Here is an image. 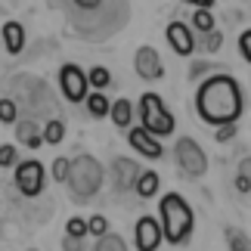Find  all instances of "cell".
Returning <instances> with one entry per match:
<instances>
[{"label": "cell", "instance_id": "obj_4", "mask_svg": "<svg viewBox=\"0 0 251 251\" xmlns=\"http://www.w3.org/2000/svg\"><path fill=\"white\" fill-rule=\"evenodd\" d=\"M140 127H146L152 137H171L174 133V115L168 112L165 100L158 93H143L140 96Z\"/></svg>", "mask_w": 251, "mask_h": 251}, {"label": "cell", "instance_id": "obj_10", "mask_svg": "<svg viewBox=\"0 0 251 251\" xmlns=\"http://www.w3.org/2000/svg\"><path fill=\"white\" fill-rule=\"evenodd\" d=\"M165 37H168V44L174 47L177 56H192L196 53V31H192L186 22H171Z\"/></svg>", "mask_w": 251, "mask_h": 251}, {"label": "cell", "instance_id": "obj_12", "mask_svg": "<svg viewBox=\"0 0 251 251\" xmlns=\"http://www.w3.org/2000/svg\"><path fill=\"white\" fill-rule=\"evenodd\" d=\"M112 171H115V189L118 192H127L133 183H137V177H140V165L130 161V158H115Z\"/></svg>", "mask_w": 251, "mask_h": 251}, {"label": "cell", "instance_id": "obj_9", "mask_svg": "<svg viewBox=\"0 0 251 251\" xmlns=\"http://www.w3.org/2000/svg\"><path fill=\"white\" fill-rule=\"evenodd\" d=\"M133 239H137V251H158V245L165 242L161 236V224L155 217H140L137 220V229H133Z\"/></svg>", "mask_w": 251, "mask_h": 251}, {"label": "cell", "instance_id": "obj_26", "mask_svg": "<svg viewBox=\"0 0 251 251\" xmlns=\"http://www.w3.org/2000/svg\"><path fill=\"white\" fill-rule=\"evenodd\" d=\"M65 236L84 239V236H87V220H84V217H72L69 224H65Z\"/></svg>", "mask_w": 251, "mask_h": 251}, {"label": "cell", "instance_id": "obj_2", "mask_svg": "<svg viewBox=\"0 0 251 251\" xmlns=\"http://www.w3.org/2000/svg\"><path fill=\"white\" fill-rule=\"evenodd\" d=\"M158 224H161V236L171 245H186L192 226H196V214L180 192H165L158 201Z\"/></svg>", "mask_w": 251, "mask_h": 251}, {"label": "cell", "instance_id": "obj_1", "mask_svg": "<svg viewBox=\"0 0 251 251\" xmlns=\"http://www.w3.org/2000/svg\"><path fill=\"white\" fill-rule=\"evenodd\" d=\"M196 109L199 118L211 124V127H220V124H236L242 118V87H239L236 78L229 75H211L199 84L196 93Z\"/></svg>", "mask_w": 251, "mask_h": 251}, {"label": "cell", "instance_id": "obj_25", "mask_svg": "<svg viewBox=\"0 0 251 251\" xmlns=\"http://www.w3.org/2000/svg\"><path fill=\"white\" fill-rule=\"evenodd\" d=\"M87 233H93L96 239H100V236H105V233H109V220H105L102 214L90 217V220H87Z\"/></svg>", "mask_w": 251, "mask_h": 251}, {"label": "cell", "instance_id": "obj_32", "mask_svg": "<svg viewBox=\"0 0 251 251\" xmlns=\"http://www.w3.org/2000/svg\"><path fill=\"white\" fill-rule=\"evenodd\" d=\"M208 72H211V65H208V62H196V65L189 69V78H196V81H199L201 75H208Z\"/></svg>", "mask_w": 251, "mask_h": 251}, {"label": "cell", "instance_id": "obj_20", "mask_svg": "<svg viewBox=\"0 0 251 251\" xmlns=\"http://www.w3.org/2000/svg\"><path fill=\"white\" fill-rule=\"evenodd\" d=\"M93 251H127V245H124V239L121 236H115V233H105L96 239V248Z\"/></svg>", "mask_w": 251, "mask_h": 251}, {"label": "cell", "instance_id": "obj_31", "mask_svg": "<svg viewBox=\"0 0 251 251\" xmlns=\"http://www.w3.org/2000/svg\"><path fill=\"white\" fill-rule=\"evenodd\" d=\"M62 248H65V251H87V248H84V239H75V236H65V239H62Z\"/></svg>", "mask_w": 251, "mask_h": 251}, {"label": "cell", "instance_id": "obj_36", "mask_svg": "<svg viewBox=\"0 0 251 251\" xmlns=\"http://www.w3.org/2000/svg\"><path fill=\"white\" fill-rule=\"evenodd\" d=\"M78 6H84V9H93V6H100V0H75Z\"/></svg>", "mask_w": 251, "mask_h": 251}, {"label": "cell", "instance_id": "obj_24", "mask_svg": "<svg viewBox=\"0 0 251 251\" xmlns=\"http://www.w3.org/2000/svg\"><path fill=\"white\" fill-rule=\"evenodd\" d=\"M19 118V109L13 100H0V124H16Z\"/></svg>", "mask_w": 251, "mask_h": 251}, {"label": "cell", "instance_id": "obj_16", "mask_svg": "<svg viewBox=\"0 0 251 251\" xmlns=\"http://www.w3.org/2000/svg\"><path fill=\"white\" fill-rule=\"evenodd\" d=\"M109 118L115 127H130V121H133V105L127 100H112V109H109Z\"/></svg>", "mask_w": 251, "mask_h": 251}, {"label": "cell", "instance_id": "obj_30", "mask_svg": "<svg viewBox=\"0 0 251 251\" xmlns=\"http://www.w3.org/2000/svg\"><path fill=\"white\" fill-rule=\"evenodd\" d=\"M205 47H208L211 53H214V50H220V47H224V34H220L217 28H214V31H208V41H205Z\"/></svg>", "mask_w": 251, "mask_h": 251}, {"label": "cell", "instance_id": "obj_34", "mask_svg": "<svg viewBox=\"0 0 251 251\" xmlns=\"http://www.w3.org/2000/svg\"><path fill=\"white\" fill-rule=\"evenodd\" d=\"M236 189H239V192H251V183H248L245 177H236Z\"/></svg>", "mask_w": 251, "mask_h": 251}, {"label": "cell", "instance_id": "obj_18", "mask_svg": "<svg viewBox=\"0 0 251 251\" xmlns=\"http://www.w3.org/2000/svg\"><path fill=\"white\" fill-rule=\"evenodd\" d=\"M41 137H44V143H50V146H59V143L65 140V124L59 118L47 121L44 127H41Z\"/></svg>", "mask_w": 251, "mask_h": 251}, {"label": "cell", "instance_id": "obj_21", "mask_svg": "<svg viewBox=\"0 0 251 251\" xmlns=\"http://www.w3.org/2000/svg\"><path fill=\"white\" fill-rule=\"evenodd\" d=\"M192 28H199V34L214 31V16H211V9H196V13H192Z\"/></svg>", "mask_w": 251, "mask_h": 251}, {"label": "cell", "instance_id": "obj_22", "mask_svg": "<svg viewBox=\"0 0 251 251\" xmlns=\"http://www.w3.org/2000/svg\"><path fill=\"white\" fill-rule=\"evenodd\" d=\"M50 174H53L56 183H65V180H69V174H72V158H56Z\"/></svg>", "mask_w": 251, "mask_h": 251}, {"label": "cell", "instance_id": "obj_27", "mask_svg": "<svg viewBox=\"0 0 251 251\" xmlns=\"http://www.w3.org/2000/svg\"><path fill=\"white\" fill-rule=\"evenodd\" d=\"M19 165V152H16V146H0V168H16Z\"/></svg>", "mask_w": 251, "mask_h": 251}, {"label": "cell", "instance_id": "obj_17", "mask_svg": "<svg viewBox=\"0 0 251 251\" xmlns=\"http://www.w3.org/2000/svg\"><path fill=\"white\" fill-rule=\"evenodd\" d=\"M87 112L93 115V118H105L109 115V109H112V100L105 96L102 90H93V93H87Z\"/></svg>", "mask_w": 251, "mask_h": 251}, {"label": "cell", "instance_id": "obj_6", "mask_svg": "<svg viewBox=\"0 0 251 251\" xmlns=\"http://www.w3.org/2000/svg\"><path fill=\"white\" fill-rule=\"evenodd\" d=\"M44 183H47V171H44L41 161L28 158V161H19L16 165V189L25 199H37L44 192Z\"/></svg>", "mask_w": 251, "mask_h": 251}, {"label": "cell", "instance_id": "obj_19", "mask_svg": "<svg viewBox=\"0 0 251 251\" xmlns=\"http://www.w3.org/2000/svg\"><path fill=\"white\" fill-rule=\"evenodd\" d=\"M87 81H90L93 90H105V87L112 84V72H109V69H102V65H93V69L87 72Z\"/></svg>", "mask_w": 251, "mask_h": 251}, {"label": "cell", "instance_id": "obj_14", "mask_svg": "<svg viewBox=\"0 0 251 251\" xmlns=\"http://www.w3.org/2000/svg\"><path fill=\"white\" fill-rule=\"evenodd\" d=\"M3 47H6L9 56L22 53V47H25V28L19 25V22H6L3 25Z\"/></svg>", "mask_w": 251, "mask_h": 251}, {"label": "cell", "instance_id": "obj_28", "mask_svg": "<svg viewBox=\"0 0 251 251\" xmlns=\"http://www.w3.org/2000/svg\"><path fill=\"white\" fill-rule=\"evenodd\" d=\"M239 53H242V59L251 65V28L239 34Z\"/></svg>", "mask_w": 251, "mask_h": 251}, {"label": "cell", "instance_id": "obj_5", "mask_svg": "<svg viewBox=\"0 0 251 251\" xmlns=\"http://www.w3.org/2000/svg\"><path fill=\"white\" fill-rule=\"evenodd\" d=\"M174 152H177V165H180V171L186 174L189 180L205 177V171H208V155H205V149H201L196 140L180 137L177 146H174Z\"/></svg>", "mask_w": 251, "mask_h": 251}, {"label": "cell", "instance_id": "obj_29", "mask_svg": "<svg viewBox=\"0 0 251 251\" xmlns=\"http://www.w3.org/2000/svg\"><path fill=\"white\" fill-rule=\"evenodd\" d=\"M236 137V124H220V127L214 130V140L217 143H226V140H233Z\"/></svg>", "mask_w": 251, "mask_h": 251}, {"label": "cell", "instance_id": "obj_3", "mask_svg": "<svg viewBox=\"0 0 251 251\" xmlns=\"http://www.w3.org/2000/svg\"><path fill=\"white\" fill-rule=\"evenodd\" d=\"M65 183H69V189H72L75 199L87 201V199H93L96 192H100V186H102V168L96 165V158L78 155L72 161V174H69Z\"/></svg>", "mask_w": 251, "mask_h": 251}, {"label": "cell", "instance_id": "obj_11", "mask_svg": "<svg viewBox=\"0 0 251 251\" xmlns=\"http://www.w3.org/2000/svg\"><path fill=\"white\" fill-rule=\"evenodd\" d=\"M127 143L140 152V155H146V158H161V155H165V149H161L158 137H152L146 127H130V130H127Z\"/></svg>", "mask_w": 251, "mask_h": 251}, {"label": "cell", "instance_id": "obj_15", "mask_svg": "<svg viewBox=\"0 0 251 251\" xmlns=\"http://www.w3.org/2000/svg\"><path fill=\"white\" fill-rule=\"evenodd\" d=\"M158 186H161V177H158L155 171H140L137 183H133V189H137V196H140V199H152V196H158Z\"/></svg>", "mask_w": 251, "mask_h": 251}, {"label": "cell", "instance_id": "obj_7", "mask_svg": "<svg viewBox=\"0 0 251 251\" xmlns=\"http://www.w3.org/2000/svg\"><path fill=\"white\" fill-rule=\"evenodd\" d=\"M59 87H62V96L69 102H84L87 93H90V81H87V72L75 62H65L59 69Z\"/></svg>", "mask_w": 251, "mask_h": 251}, {"label": "cell", "instance_id": "obj_35", "mask_svg": "<svg viewBox=\"0 0 251 251\" xmlns=\"http://www.w3.org/2000/svg\"><path fill=\"white\" fill-rule=\"evenodd\" d=\"M186 3H196V9H211L214 0H186Z\"/></svg>", "mask_w": 251, "mask_h": 251}, {"label": "cell", "instance_id": "obj_33", "mask_svg": "<svg viewBox=\"0 0 251 251\" xmlns=\"http://www.w3.org/2000/svg\"><path fill=\"white\" fill-rule=\"evenodd\" d=\"M239 177H245V180L251 183V155L239 161Z\"/></svg>", "mask_w": 251, "mask_h": 251}, {"label": "cell", "instance_id": "obj_23", "mask_svg": "<svg viewBox=\"0 0 251 251\" xmlns=\"http://www.w3.org/2000/svg\"><path fill=\"white\" fill-rule=\"evenodd\" d=\"M226 239H229V248H233V251H251L248 236H242L239 229H233V226H229V229H226Z\"/></svg>", "mask_w": 251, "mask_h": 251}, {"label": "cell", "instance_id": "obj_13", "mask_svg": "<svg viewBox=\"0 0 251 251\" xmlns=\"http://www.w3.org/2000/svg\"><path fill=\"white\" fill-rule=\"evenodd\" d=\"M16 140L22 143L25 149H41V146H44L41 127H37L31 118H25V121H19V124H16Z\"/></svg>", "mask_w": 251, "mask_h": 251}, {"label": "cell", "instance_id": "obj_8", "mask_svg": "<svg viewBox=\"0 0 251 251\" xmlns=\"http://www.w3.org/2000/svg\"><path fill=\"white\" fill-rule=\"evenodd\" d=\"M133 69L143 81H161L165 78V62H161V56L155 47H140L137 56H133Z\"/></svg>", "mask_w": 251, "mask_h": 251}]
</instances>
